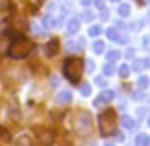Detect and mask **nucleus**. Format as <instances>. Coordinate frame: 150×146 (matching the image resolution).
I'll use <instances>...</instances> for the list:
<instances>
[{"mask_svg": "<svg viewBox=\"0 0 150 146\" xmlns=\"http://www.w3.org/2000/svg\"><path fill=\"white\" fill-rule=\"evenodd\" d=\"M101 27L99 25H93V27H89V30H88V34H89V36H93V38H95V36H99V34H101Z\"/></svg>", "mask_w": 150, "mask_h": 146, "instance_id": "nucleus-20", "label": "nucleus"}, {"mask_svg": "<svg viewBox=\"0 0 150 146\" xmlns=\"http://www.w3.org/2000/svg\"><path fill=\"white\" fill-rule=\"evenodd\" d=\"M112 2H118V0H112Z\"/></svg>", "mask_w": 150, "mask_h": 146, "instance_id": "nucleus-45", "label": "nucleus"}, {"mask_svg": "<svg viewBox=\"0 0 150 146\" xmlns=\"http://www.w3.org/2000/svg\"><path fill=\"white\" fill-rule=\"evenodd\" d=\"M106 59H108V63H114V61H118V59H122V51H118V49H114V51H108V53H106Z\"/></svg>", "mask_w": 150, "mask_h": 146, "instance_id": "nucleus-13", "label": "nucleus"}, {"mask_svg": "<svg viewBox=\"0 0 150 146\" xmlns=\"http://www.w3.org/2000/svg\"><path fill=\"white\" fill-rule=\"evenodd\" d=\"M15 146H33V140H30L29 135H19L17 140H15Z\"/></svg>", "mask_w": 150, "mask_h": 146, "instance_id": "nucleus-11", "label": "nucleus"}, {"mask_svg": "<svg viewBox=\"0 0 150 146\" xmlns=\"http://www.w3.org/2000/svg\"><path fill=\"white\" fill-rule=\"evenodd\" d=\"M148 15H150V11H148Z\"/></svg>", "mask_w": 150, "mask_h": 146, "instance_id": "nucleus-46", "label": "nucleus"}, {"mask_svg": "<svg viewBox=\"0 0 150 146\" xmlns=\"http://www.w3.org/2000/svg\"><path fill=\"white\" fill-rule=\"evenodd\" d=\"M129 66L127 65H120V68H118V74H120V78H127L129 76Z\"/></svg>", "mask_w": 150, "mask_h": 146, "instance_id": "nucleus-18", "label": "nucleus"}, {"mask_svg": "<svg viewBox=\"0 0 150 146\" xmlns=\"http://www.w3.org/2000/svg\"><path fill=\"white\" fill-rule=\"evenodd\" d=\"M122 125H124V127H127V129H133V127H135V121H133V118L124 116V118H122Z\"/></svg>", "mask_w": 150, "mask_h": 146, "instance_id": "nucleus-17", "label": "nucleus"}, {"mask_svg": "<svg viewBox=\"0 0 150 146\" xmlns=\"http://www.w3.org/2000/svg\"><path fill=\"white\" fill-rule=\"evenodd\" d=\"M125 55H127V57H129V59H131V57H133V55H135V51H133V49H129V51H127V53H125Z\"/></svg>", "mask_w": 150, "mask_h": 146, "instance_id": "nucleus-38", "label": "nucleus"}, {"mask_svg": "<svg viewBox=\"0 0 150 146\" xmlns=\"http://www.w3.org/2000/svg\"><path fill=\"white\" fill-rule=\"evenodd\" d=\"M10 116H13L15 120H19V118H21V114H19V108H17V104H10Z\"/></svg>", "mask_w": 150, "mask_h": 146, "instance_id": "nucleus-21", "label": "nucleus"}, {"mask_svg": "<svg viewBox=\"0 0 150 146\" xmlns=\"http://www.w3.org/2000/svg\"><path fill=\"white\" fill-rule=\"evenodd\" d=\"M59 40L57 38H51V40L48 42V44L44 46V53H46V57H55V55L59 53Z\"/></svg>", "mask_w": 150, "mask_h": 146, "instance_id": "nucleus-6", "label": "nucleus"}, {"mask_svg": "<svg viewBox=\"0 0 150 146\" xmlns=\"http://www.w3.org/2000/svg\"><path fill=\"white\" fill-rule=\"evenodd\" d=\"M42 25H44V29H53V27H57V21L53 19V15H44Z\"/></svg>", "mask_w": 150, "mask_h": 146, "instance_id": "nucleus-10", "label": "nucleus"}, {"mask_svg": "<svg viewBox=\"0 0 150 146\" xmlns=\"http://www.w3.org/2000/svg\"><path fill=\"white\" fill-rule=\"evenodd\" d=\"M141 27H143V21H137V23H133V27H131V29H141Z\"/></svg>", "mask_w": 150, "mask_h": 146, "instance_id": "nucleus-36", "label": "nucleus"}, {"mask_svg": "<svg viewBox=\"0 0 150 146\" xmlns=\"http://www.w3.org/2000/svg\"><path fill=\"white\" fill-rule=\"evenodd\" d=\"M80 93H82L84 97H88L89 93H91V85H89V84H82V85H80Z\"/></svg>", "mask_w": 150, "mask_h": 146, "instance_id": "nucleus-24", "label": "nucleus"}, {"mask_svg": "<svg viewBox=\"0 0 150 146\" xmlns=\"http://www.w3.org/2000/svg\"><path fill=\"white\" fill-rule=\"evenodd\" d=\"M97 85H101V87H105V85H106V80H103V78H97Z\"/></svg>", "mask_w": 150, "mask_h": 146, "instance_id": "nucleus-33", "label": "nucleus"}, {"mask_svg": "<svg viewBox=\"0 0 150 146\" xmlns=\"http://www.w3.org/2000/svg\"><path fill=\"white\" fill-rule=\"evenodd\" d=\"M127 42H129L127 36H120V38H118V44H127Z\"/></svg>", "mask_w": 150, "mask_h": 146, "instance_id": "nucleus-31", "label": "nucleus"}, {"mask_svg": "<svg viewBox=\"0 0 150 146\" xmlns=\"http://www.w3.org/2000/svg\"><path fill=\"white\" fill-rule=\"evenodd\" d=\"M57 102L59 104H70V102H72V91H59L57 93Z\"/></svg>", "mask_w": 150, "mask_h": 146, "instance_id": "nucleus-8", "label": "nucleus"}, {"mask_svg": "<svg viewBox=\"0 0 150 146\" xmlns=\"http://www.w3.org/2000/svg\"><path fill=\"white\" fill-rule=\"evenodd\" d=\"M93 51H95V53H103V51H105V42L95 40L93 42Z\"/></svg>", "mask_w": 150, "mask_h": 146, "instance_id": "nucleus-19", "label": "nucleus"}, {"mask_svg": "<svg viewBox=\"0 0 150 146\" xmlns=\"http://www.w3.org/2000/svg\"><path fill=\"white\" fill-rule=\"evenodd\" d=\"M114 135H116V139L120 140V142H124V140H125V135H124V133H114Z\"/></svg>", "mask_w": 150, "mask_h": 146, "instance_id": "nucleus-32", "label": "nucleus"}, {"mask_svg": "<svg viewBox=\"0 0 150 146\" xmlns=\"http://www.w3.org/2000/svg\"><path fill=\"white\" fill-rule=\"evenodd\" d=\"M80 2H82V6H86V8L91 6V0H80Z\"/></svg>", "mask_w": 150, "mask_h": 146, "instance_id": "nucleus-37", "label": "nucleus"}, {"mask_svg": "<svg viewBox=\"0 0 150 146\" xmlns=\"http://www.w3.org/2000/svg\"><path fill=\"white\" fill-rule=\"evenodd\" d=\"M105 146H114V144H112V142H106V144H105Z\"/></svg>", "mask_w": 150, "mask_h": 146, "instance_id": "nucleus-41", "label": "nucleus"}, {"mask_svg": "<svg viewBox=\"0 0 150 146\" xmlns=\"http://www.w3.org/2000/svg\"><path fill=\"white\" fill-rule=\"evenodd\" d=\"M143 97H144V95H143V93H141V91H139V93H133V99H135V101H141V99H143Z\"/></svg>", "mask_w": 150, "mask_h": 146, "instance_id": "nucleus-35", "label": "nucleus"}, {"mask_svg": "<svg viewBox=\"0 0 150 146\" xmlns=\"http://www.w3.org/2000/svg\"><path fill=\"white\" fill-rule=\"evenodd\" d=\"M144 66H148V68H150V57H148V59H144Z\"/></svg>", "mask_w": 150, "mask_h": 146, "instance_id": "nucleus-39", "label": "nucleus"}, {"mask_svg": "<svg viewBox=\"0 0 150 146\" xmlns=\"http://www.w3.org/2000/svg\"><path fill=\"white\" fill-rule=\"evenodd\" d=\"M55 144V131L51 129H44L38 135V146H53Z\"/></svg>", "mask_w": 150, "mask_h": 146, "instance_id": "nucleus-5", "label": "nucleus"}, {"mask_svg": "<svg viewBox=\"0 0 150 146\" xmlns=\"http://www.w3.org/2000/svg\"><path fill=\"white\" fill-rule=\"evenodd\" d=\"M72 129L76 133H80V135H84V133L91 131L93 127V120H91V114L88 112V110H76L72 116Z\"/></svg>", "mask_w": 150, "mask_h": 146, "instance_id": "nucleus-4", "label": "nucleus"}, {"mask_svg": "<svg viewBox=\"0 0 150 146\" xmlns=\"http://www.w3.org/2000/svg\"><path fill=\"white\" fill-rule=\"evenodd\" d=\"M10 44H11V42L8 40L6 36L0 38V55H8V51H10Z\"/></svg>", "mask_w": 150, "mask_h": 146, "instance_id": "nucleus-12", "label": "nucleus"}, {"mask_svg": "<svg viewBox=\"0 0 150 146\" xmlns=\"http://www.w3.org/2000/svg\"><path fill=\"white\" fill-rule=\"evenodd\" d=\"M129 11H131V8H129L127 4H120V6H118V15H122V17H127Z\"/></svg>", "mask_w": 150, "mask_h": 146, "instance_id": "nucleus-15", "label": "nucleus"}, {"mask_svg": "<svg viewBox=\"0 0 150 146\" xmlns=\"http://www.w3.org/2000/svg\"><path fill=\"white\" fill-rule=\"evenodd\" d=\"M103 74H105V76H112V74H114V66H112V63H108V65L103 66Z\"/></svg>", "mask_w": 150, "mask_h": 146, "instance_id": "nucleus-23", "label": "nucleus"}, {"mask_svg": "<svg viewBox=\"0 0 150 146\" xmlns=\"http://www.w3.org/2000/svg\"><path fill=\"white\" fill-rule=\"evenodd\" d=\"M99 17L103 19V21H108L110 15H108V10H106V8H103V10H101V15H99Z\"/></svg>", "mask_w": 150, "mask_h": 146, "instance_id": "nucleus-27", "label": "nucleus"}, {"mask_svg": "<svg viewBox=\"0 0 150 146\" xmlns=\"http://www.w3.org/2000/svg\"><path fill=\"white\" fill-rule=\"evenodd\" d=\"M137 85H139L141 89H146V87H148V78H146V76H139V80H137Z\"/></svg>", "mask_w": 150, "mask_h": 146, "instance_id": "nucleus-22", "label": "nucleus"}, {"mask_svg": "<svg viewBox=\"0 0 150 146\" xmlns=\"http://www.w3.org/2000/svg\"><path fill=\"white\" fill-rule=\"evenodd\" d=\"M33 49H34V44H33V42L27 40V38H23V36H17V38H13V40H11L8 55H10L11 59H23V57H27V55H29Z\"/></svg>", "mask_w": 150, "mask_h": 146, "instance_id": "nucleus-3", "label": "nucleus"}, {"mask_svg": "<svg viewBox=\"0 0 150 146\" xmlns=\"http://www.w3.org/2000/svg\"><path fill=\"white\" fill-rule=\"evenodd\" d=\"M106 36H108V38H110V40H114V42H118V38H120V36H122V34H120V32H118V30H116V27H110V29H108V30H106Z\"/></svg>", "mask_w": 150, "mask_h": 146, "instance_id": "nucleus-14", "label": "nucleus"}, {"mask_svg": "<svg viewBox=\"0 0 150 146\" xmlns=\"http://www.w3.org/2000/svg\"><path fill=\"white\" fill-rule=\"evenodd\" d=\"M146 146H150V139H148V142H146Z\"/></svg>", "mask_w": 150, "mask_h": 146, "instance_id": "nucleus-42", "label": "nucleus"}, {"mask_svg": "<svg viewBox=\"0 0 150 146\" xmlns=\"http://www.w3.org/2000/svg\"><path fill=\"white\" fill-rule=\"evenodd\" d=\"M63 74L67 76V80L72 82V84H78L84 74V61L78 57H69L63 65Z\"/></svg>", "mask_w": 150, "mask_h": 146, "instance_id": "nucleus-2", "label": "nucleus"}, {"mask_svg": "<svg viewBox=\"0 0 150 146\" xmlns=\"http://www.w3.org/2000/svg\"><path fill=\"white\" fill-rule=\"evenodd\" d=\"M95 6L103 10V8H105V0H95Z\"/></svg>", "mask_w": 150, "mask_h": 146, "instance_id": "nucleus-34", "label": "nucleus"}, {"mask_svg": "<svg viewBox=\"0 0 150 146\" xmlns=\"http://www.w3.org/2000/svg\"><path fill=\"white\" fill-rule=\"evenodd\" d=\"M99 129L103 137H112L118 129V116L114 108H106L99 116Z\"/></svg>", "mask_w": 150, "mask_h": 146, "instance_id": "nucleus-1", "label": "nucleus"}, {"mask_svg": "<svg viewBox=\"0 0 150 146\" xmlns=\"http://www.w3.org/2000/svg\"><path fill=\"white\" fill-rule=\"evenodd\" d=\"M38 2H44V0H38Z\"/></svg>", "mask_w": 150, "mask_h": 146, "instance_id": "nucleus-44", "label": "nucleus"}, {"mask_svg": "<svg viewBox=\"0 0 150 146\" xmlns=\"http://www.w3.org/2000/svg\"><path fill=\"white\" fill-rule=\"evenodd\" d=\"M84 68H88V72H93V70H95V65H93V61H88L84 65Z\"/></svg>", "mask_w": 150, "mask_h": 146, "instance_id": "nucleus-29", "label": "nucleus"}, {"mask_svg": "<svg viewBox=\"0 0 150 146\" xmlns=\"http://www.w3.org/2000/svg\"><path fill=\"white\" fill-rule=\"evenodd\" d=\"M143 48L144 49H150V36H144L143 38Z\"/></svg>", "mask_w": 150, "mask_h": 146, "instance_id": "nucleus-30", "label": "nucleus"}, {"mask_svg": "<svg viewBox=\"0 0 150 146\" xmlns=\"http://www.w3.org/2000/svg\"><path fill=\"white\" fill-rule=\"evenodd\" d=\"M78 30H80V19L72 17L69 23H67V32H69V34H76Z\"/></svg>", "mask_w": 150, "mask_h": 146, "instance_id": "nucleus-9", "label": "nucleus"}, {"mask_svg": "<svg viewBox=\"0 0 150 146\" xmlns=\"http://www.w3.org/2000/svg\"><path fill=\"white\" fill-rule=\"evenodd\" d=\"M148 127H150V118H148Z\"/></svg>", "mask_w": 150, "mask_h": 146, "instance_id": "nucleus-43", "label": "nucleus"}, {"mask_svg": "<svg viewBox=\"0 0 150 146\" xmlns=\"http://www.w3.org/2000/svg\"><path fill=\"white\" fill-rule=\"evenodd\" d=\"M59 146H72V144H70V142H67V140H65V142H61Z\"/></svg>", "mask_w": 150, "mask_h": 146, "instance_id": "nucleus-40", "label": "nucleus"}, {"mask_svg": "<svg viewBox=\"0 0 150 146\" xmlns=\"http://www.w3.org/2000/svg\"><path fill=\"white\" fill-rule=\"evenodd\" d=\"M33 32L36 34V36H40V34H44L46 30H42V29H40V25H36V23H34V25H33Z\"/></svg>", "mask_w": 150, "mask_h": 146, "instance_id": "nucleus-25", "label": "nucleus"}, {"mask_svg": "<svg viewBox=\"0 0 150 146\" xmlns=\"http://www.w3.org/2000/svg\"><path fill=\"white\" fill-rule=\"evenodd\" d=\"M112 99H114V91H112V89H106V91H103L101 95L93 101V104H95V106H101V104H105V102H110Z\"/></svg>", "mask_w": 150, "mask_h": 146, "instance_id": "nucleus-7", "label": "nucleus"}, {"mask_svg": "<svg viewBox=\"0 0 150 146\" xmlns=\"http://www.w3.org/2000/svg\"><path fill=\"white\" fill-rule=\"evenodd\" d=\"M82 19H84V21H91V19H93V13H91V11H84V15H82Z\"/></svg>", "mask_w": 150, "mask_h": 146, "instance_id": "nucleus-28", "label": "nucleus"}, {"mask_svg": "<svg viewBox=\"0 0 150 146\" xmlns=\"http://www.w3.org/2000/svg\"><path fill=\"white\" fill-rule=\"evenodd\" d=\"M148 139H150L148 135H143V133H141V135H137V139H135V144H137V146H146Z\"/></svg>", "mask_w": 150, "mask_h": 146, "instance_id": "nucleus-16", "label": "nucleus"}, {"mask_svg": "<svg viewBox=\"0 0 150 146\" xmlns=\"http://www.w3.org/2000/svg\"><path fill=\"white\" fill-rule=\"evenodd\" d=\"M143 66H144V63H143V61H135V63H133V70H135V72L143 70Z\"/></svg>", "mask_w": 150, "mask_h": 146, "instance_id": "nucleus-26", "label": "nucleus"}]
</instances>
